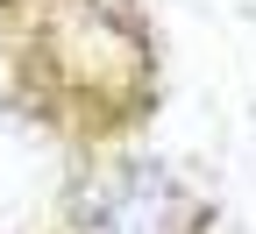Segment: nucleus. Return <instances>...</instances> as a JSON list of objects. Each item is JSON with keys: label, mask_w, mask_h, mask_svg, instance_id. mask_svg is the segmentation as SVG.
<instances>
[{"label": "nucleus", "mask_w": 256, "mask_h": 234, "mask_svg": "<svg viewBox=\"0 0 256 234\" xmlns=\"http://www.w3.org/2000/svg\"><path fill=\"white\" fill-rule=\"evenodd\" d=\"M171 220V192L156 171H128L107 199H100V220H92V234H164Z\"/></svg>", "instance_id": "nucleus-1"}]
</instances>
